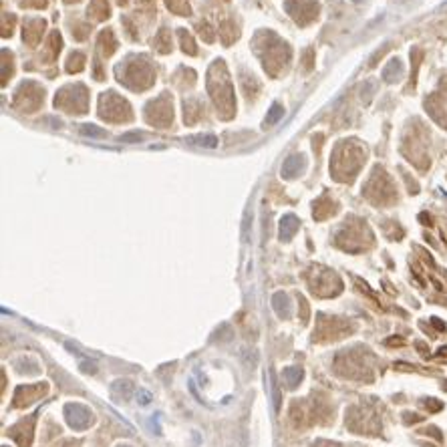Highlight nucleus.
I'll use <instances>...</instances> for the list:
<instances>
[{
    "label": "nucleus",
    "mask_w": 447,
    "mask_h": 447,
    "mask_svg": "<svg viewBox=\"0 0 447 447\" xmlns=\"http://www.w3.org/2000/svg\"><path fill=\"white\" fill-rule=\"evenodd\" d=\"M67 421L75 429H85L91 423V411L83 405H67Z\"/></svg>",
    "instance_id": "nucleus-1"
},
{
    "label": "nucleus",
    "mask_w": 447,
    "mask_h": 447,
    "mask_svg": "<svg viewBox=\"0 0 447 447\" xmlns=\"http://www.w3.org/2000/svg\"><path fill=\"white\" fill-rule=\"evenodd\" d=\"M296 230H298V220L292 216V213H288V216H284L282 222H280V240L288 242L294 236Z\"/></svg>",
    "instance_id": "nucleus-2"
},
{
    "label": "nucleus",
    "mask_w": 447,
    "mask_h": 447,
    "mask_svg": "<svg viewBox=\"0 0 447 447\" xmlns=\"http://www.w3.org/2000/svg\"><path fill=\"white\" fill-rule=\"evenodd\" d=\"M304 163V159L302 157H298V155H292V157H288L286 161H284V165H282V177H296L298 173H300V165Z\"/></svg>",
    "instance_id": "nucleus-3"
},
{
    "label": "nucleus",
    "mask_w": 447,
    "mask_h": 447,
    "mask_svg": "<svg viewBox=\"0 0 447 447\" xmlns=\"http://www.w3.org/2000/svg\"><path fill=\"white\" fill-rule=\"evenodd\" d=\"M282 377H284V381H286V385H288L290 389H294V387L298 385V381L302 379V369L290 367V369H286V371L282 373Z\"/></svg>",
    "instance_id": "nucleus-4"
},
{
    "label": "nucleus",
    "mask_w": 447,
    "mask_h": 447,
    "mask_svg": "<svg viewBox=\"0 0 447 447\" xmlns=\"http://www.w3.org/2000/svg\"><path fill=\"white\" fill-rule=\"evenodd\" d=\"M113 393H121L123 401H127L131 397V393H133V383H131V381H117V383L113 385Z\"/></svg>",
    "instance_id": "nucleus-5"
},
{
    "label": "nucleus",
    "mask_w": 447,
    "mask_h": 447,
    "mask_svg": "<svg viewBox=\"0 0 447 447\" xmlns=\"http://www.w3.org/2000/svg\"><path fill=\"white\" fill-rule=\"evenodd\" d=\"M282 115H284V109H282V107H280V105H272V109H270V113H268V119H266V125L270 127V125L278 123Z\"/></svg>",
    "instance_id": "nucleus-6"
},
{
    "label": "nucleus",
    "mask_w": 447,
    "mask_h": 447,
    "mask_svg": "<svg viewBox=\"0 0 447 447\" xmlns=\"http://www.w3.org/2000/svg\"><path fill=\"white\" fill-rule=\"evenodd\" d=\"M190 143H195V145H200V147H216L218 145V139L213 137V135H204V137H197V139H190Z\"/></svg>",
    "instance_id": "nucleus-7"
},
{
    "label": "nucleus",
    "mask_w": 447,
    "mask_h": 447,
    "mask_svg": "<svg viewBox=\"0 0 447 447\" xmlns=\"http://www.w3.org/2000/svg\"><path fill=\"white\" fill-rule=\"evenodd\" d=\"M83 135H89V137H101L105 131L101 127H95V125H81Z\"/></svg>",
    "instance_id": "nucleus-8"
},
{
    "label": "nucleus",
    "mask_w": 447,
    "mask_h": 447,
    "mask_svg": "<svg viewBox=\"0 0 447 447\" xmlns=\"http://www.w3.org/2000/svg\"><path fill=\"white\" fill-rule=\"evenodd\" d=\"M123 143H135V141H141L143 139V135L141 133H137V131H133V133H127V135H121L119 137Z\"/></svg>",
    "instance_id": "nucleus-9"
},
{
    "label": "nucleus",
    "mask_w": 447,
    "mask_h": 447,
    "mask_svg": "<svg viewBox=\"0 0 447 447\" xmlns=\"http://www.w3.org/2000/svg\"><path fill=\"white\" fill-rule=\"evenodd\" d=\"M139 397H141V399H139V403H141V405H147V403H149V393L139 391Z\"/></svg>",
    "instance_id": "nucleus-10"
},
{
    "label": "nucleus",
    "mask_w": 447,
    "mask_h": 447,
    "mask_svg": "<svg viewBox=\"0 0 447 447\" xmlns=\"http://www.w3.org/2000/svg\"><path fill=\"white\" fill-rule=\"evenodd\" d=\"M123 447H127V445H123Z\"/></svg>",
    "instance_id": "nucleus-11"
}]
</instances>
